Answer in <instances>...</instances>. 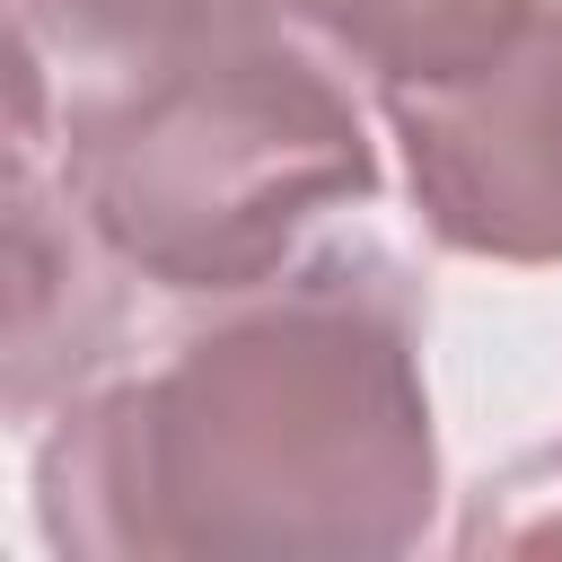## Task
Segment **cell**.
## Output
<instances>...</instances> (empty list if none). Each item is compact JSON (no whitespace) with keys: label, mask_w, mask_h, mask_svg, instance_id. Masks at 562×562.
Returning a JSON list of instances; mask_svg holds the SVG:
<instances>
[{"label":"cell","mask_w":562,"mask_h":562,"mask_svg":"<svg viewBox=\"0 0 562 562\" xmlns=\"http://www.w3.org/2000/svg\"><path fill=\"white\" fill-rule=\"evenodd\" d=\"M61 193L158 281L246 290L316 202L369 193V140L325 61L263 18L61 97Z\"/></svg>","instance_id":"1"},{"label":"cell","mask_w":562,"mask_h":562,"mask_svg":"<svg viewBox=\"0 0 562 562\" xmlns=\"http://www.w3.org/2000/svg\"><path fill=\"white\" fill-rule=\"evenodd\" d=\"M395 123L439 237L501 255L562 246V18L457 79L395 88Z\"/></svg>","instance_id":"2"},{"label":"cell","mask_w":562,"mask_h":562,"mask_svg":"<svg viewBox=\"0 0 562 562\" xmlns=\"http://www.w3.org/2000/svg\"><path fill=\"white\" fill-rule=\"evenodd\" d=\"M263 18V0H18V35L61 61V79H114L158 53H184L220 26Z\"/></svg>","instance_id":"3"},{"label":"cell","mask_w":562,"mask_h":562,"mask_svg":"<svg viewBox=\"0 0 562 562\" xmlns=\"http://www.w3.org/2000/svg\"><path fill=\"white\" fill-rule=\"evenodd\" d=\"M290 9H307L334 44L378 61L395 88L457 79L518 35V0H290Z\"/></svg>","instance_id":"4"}]
</instances>
